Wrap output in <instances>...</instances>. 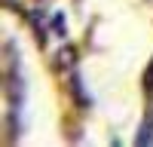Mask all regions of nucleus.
Wrapping results in <instances>:
<instances>
[{"label": "nucleus", "instance_id": "f03ea898", "mask_svg": "<svg viewBox=\"0 0 153 147\" xmlns=\"http://www.w3.org/2000/svg\"><path fill=\"white\" fill-rule=\"evenodd\" d=\"M135 144H138V147H150V144H153V114L144 120V126H141V132H138Z\"/></svg>", "mask_w": 153, "mask_h": 147}, {"label": "nucleus", "instance_id": "f257e3e1", "mask_svg": "<svg viewBox=\"0 0 153 147\" xmlns=\"http://www.w3.org/2000/svg\"><path fill=\"white\" fill-rule=\"evenodd\" d=\"M74 68H76V46L65 43L55 52V71H74Z\"/></svg>", "mask_w": 153, "mask_h": 147}, {"label": "nucleus", "instance_id": "20e7f679", "mask_svg": "<svg viewBox=\"0 0 153 147\" xmlns=\"http://www.w3.org/2000/svg\"><path fill=\"white\" fill-rule=\"evenodd\" d=\"M150 114H153V101H150Z\"/></svg>", "mask_w": 153, "mask_h": 147}, {"label": "nucleus", "instance_id": "7ed1b4c3", "mask_svg": "<svg viewBox=\"0 0 153 147\" xmlns=\"http://www.w3.org/2000/svg\"><path fill=\"white\" fill-rule=\"evenodd\" d=\"M144 83H147V89H153V61H150V71H147V77H144Z\"/></svg>", "mask_w": 153, "mask_h": 147}]
</instances>
